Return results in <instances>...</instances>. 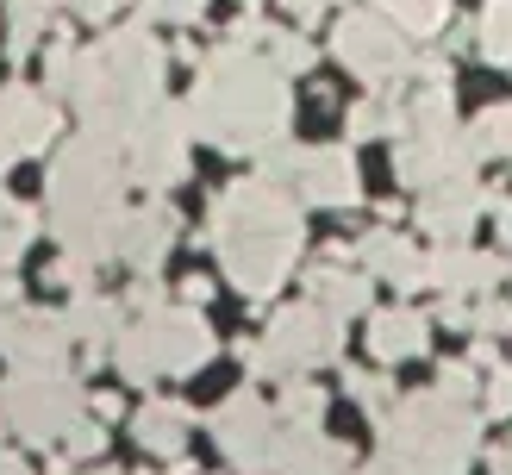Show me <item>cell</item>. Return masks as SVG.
<instances>
[{"instance_id": "6da1fadb", "label": "cell", "mask_w": 512, "mask_h": 475, "mask_svg": "<svg viewBox=\"0 0 512 475\" xmlns=\"http://www.w3.org/2000/svg\"><path fill=\"white\" fill-rule=\"evenodd\" d=\"M113 357L125 382H150V375H194L200 363L213 357V332L194 313H144L132 332L113 338Z\"/></svg>"}, {"instance_id": "7a4b0ae2", "label": "cell", "mask_w": 512, "mask_h": 475, "mask_svg": "<svg viewBox=\"0 0 512 475\" xmlns=\"http://www.w3.org/2000/svg\"><path fill=\"white\" fill-rule=\"evenodd\" d=\"M338 344H344V325L338 313H325V307H294V313H281L269 325V338L263 344H250L244 357L256 375H294V369H313L325 357H338Z\"/></svg>"}, {"instance_id": "3957f363", "label": "cell", "mask_w": 512, "mask_h": 475, "mask_svg": "<svg viewBox=\"0 0 512 475\" xmlns=\"http://www.w3.org/2000/svg\"><path fill=\"white\" fill-rule=\"evenodd\" d=\"M0 407L32 444H50V438H69V425L82 419V388L63 369H19Z\"/></svg>"}, {"instance_id": "277c9868", "label": "cell", "mask_w": 512, "mask_h": 475, "mask_svg": "<svg viewBox=\"0 0 512 475\" xmlns=\"http://www.w3.org/2000/svg\"><path fill=\"white\" fill-rule=\"evenodd\" d=\"M331 50H338L344 69H356L363 82H394V75H413V50H406V32H394L388 13H350V19H338Z\"/></svg>"}, {"instance_id": "5b68a950", "label": "cell", "mask_w": 512, "mask_h": 475, "mask_svg": "<svg viewBox=\"0 0 512 475\" xmlns=\"http://www.w3.org/2000/svg\"><path fill=\"white\" fill-rule=\"evenodd\" d=\"M225 250V263H232V282L244 288V294H275L281 288V275L294 269V257H300V232H256V238H225L219 244Z\"/></svg>"}, {"instance_id": "8992f818", "label": "cell", "mask_w": 512, "mask_h": 475, "mask_svg": "<svg viewBox=\"0 0 512 475\" xmlns=\"http://www.w3.org/2000/svg\"><path fill=\"white\" fill-rule=\"evenodd\" d=\"M182 132H188V113H150L132 125V175L138 182H150V188L182 182V169H188Z\"/></svg>"}, {"instance_id": "52a82bcc", "label": "cell", "mask_w": 512, "mask_h": 475, "mask_svg": "<svg viewBox=\"0 0 512 475\" xmlns=\"http://www.w3.org/2000/svg\"><path fill=\"white\" fill-rule=\"evenodd\" d=\"M213 432H219V444L232 450V457H238L244 469H263V475H269V450H275V413H269L256 394H232V400H225Z\"/></svg>"}, {"instance_id": "ba28073f", "label": "cell", "mask_w": 512, "mask_h": 475, "mask_svg": "<svg viewBox=\"0 0 512 475\" xmlns=\"http://www.w3.org/2000/svg\"><path fill=\"white\" fill-rule=\"evenodd\" d=\"M63 344H69V325L57 313H13L0 325V350L19 369H63Z\"/></svg>"}, {"instance_id": "9c48e42d", "label": "cell", "mask_w": 512, "mask_h": 475, "mask_svg": "<svg viewBox=\"0 0 512 475\" xmlns=\"http://www.w3.org/2000/svg\"><path fill=\"white\" fill-rule=\"evenodd\" d=\"M0 138H7L19 157H25V150H44L50 138H57V107H50L44 94L7 82V88H0Z\"/></svg>"}, {"instance_id": "30bf717a", "label": "cell", "mask_w": 512, "mask_h": 475, "mask_svg": "<svg viewBox=\"0 0 512 475\" xmlns=\"http://www.w3.org/2000/svg\"><path fill=\"white\" fill-rule=\"evenodd\" d=\"M344 469H350V450L319 438V425H294L269 450V475H344Z\"/></svg>"}, {"instance_id": "8fae6325", "label": "cell", "mask_w": 512, "mask_h": 475, "mask_svg": "<svg viewBox=\"0 0 512 475\" xmlns=\"http://www.w3.org/2000/svg\"><path fill=\"white\" fill-rule=\"evenodd\" d=\"M500 275H506V263L481 257V250H463V238L425 257V282L450 288V294H488V288H500Z\"/></svg>"}, {"instance_id": "7c38bea8", "label": "cell", "mask_w": 512, "mask_h": 475, "mask_svg": "<svg viewBox=\"0 0 512 475\" xmlns=\"http://www.w3.org/2000/svg\"><path fill=\"white\" fill-rule=\"evenodd\" d=\"M481 207H488V194H481V188L469 182V175H456V182H438V188L425 194L419 225H425V232H438L444 244H456V238L469 232V219H475Z\"/></svg>"}, {"instance_id": "4fadbf2b", "label": "cell", "mask_w": 512, "mask_h": 475, "mask_svg": "<svg viewBox=\"0 0 512 475\" xmlns=\"http://www.w3.org/2000/svg\"><path fill=\"white\" fill-rule=\"evenodd\" d=\"M300 188H306V200H319V207H350V200L363 194L350 150H306V163H300Z\"/></svg>"}, {"instance_id": "5bb4252c", "label": "cell", "mask_w": 512, "mask_h": 475, "mask_svg": "<svg viewBox=\"0 0 512 475\" xmlns=\"http://www.w3.org/2000/svg\"><path fill=\"white\" fill-rule=\"evenodd\" d=\"M356 257H363L369 269H381L394 288H425V257L406 238H394V232H369L363 244H356Z\"/></svg>"}, {"instance_id": "9a60e30c", "label": "cell", "mask_w": 512, "mask_h": 475, "mask_svg": "<svg viewBox=\"0 0 512 475\" xmlns=\"http://www.w3.org/2000/svg\"><path fill=\"white\" fill-rule=\"evenodd\" d=\"M132 432H138L144 450H157V457H182V444H188V407H175V400H150Z\"/></svg>"}, {"instance_id": "2e32d148", "label": "cell", "mask_w": 512, "mask_h": 475, "mask_svg": "<svg viewBox=\"0 0 512 475\" xmlns=\"http://www.w3.org/2000/svg\"><path fill=\"white\" fill-rule=\"evenodd\" d=\"M369 350H375L381 363L413 357V350H425V319H419V313H406V307H388V313L369 325Z\"/></svg>"}, {"instance_id": "e0dca14e", "label": "cell", "mask_w": 512, "mask_h": 475, "mask_svg": "<svg viewBox=\"0 0 512 475\" xmlns=\"http://www.w3.org/2000/svg\"><path fill=\"white\" fill-rule=\"evenodd\" d=\"M175 238V219L163 213V207H150V213H138L132 225H119V250H125V257H132L138 269H150V263H157V250Z\"/></svg>"}, {"instance_id": "ac0fdd59", "label": "cell", "mask_w": 512, "mask_h": 475, "mask_svg": "<svg viewBox=\"0 0 512 475\" xmlns=\"http://www.w3.org/2000/svg\"><path fill=\"white\" fill-rule=\"evenodd\" d=\"M375 13H388L406 38H431V32H444L450 0H375Z\"/></svg>"}, {"instance_id": "d6986e66", "label": "cell", "mask_w": 512, "mask_h": 475, "mask_svg": "<svg viewBox=\"0 0 512 475\" xmlns=\"http://www.w3.org/2000/svg\"><path fill=\"white\" fill-rule=\"evenodd\" d=\"M69 332H82V338H94V344H113V338H119V307L82 288V300H75V313H69Z\"/></svg>"}, {"instance_id": "ffe728a7", "label": "cell", "mask_w": 512, "mask_h": 475, "mask_svg": "<svg viewBox=\"0 0 512 475\" xmlns=\"http://www.w3.org/2000/svg\"><path fill=\"white\" fill-rule=\"evenodd\" d=\"M313 288H319V300H325L331 313H356V307L369 300V282H363V275H344V269H331V257H325V269L313 275Z\"/></svg>"}, {"instance_id": "44dd1931", "label": "cell", "mask_w": 512, "mask_h": 475, "mask_svg": "<svg viewBox=\"0 0 512 475\" xmlns=\"http://www.w3.org/2000/svg\"><path fill=\"white\" fill-rule=\"evenodd\" d=\"M7 19H13V57H25L44 32H50V0H7Z\"/></svg>"}, {"instance_id": "7402d4cb", "label": "cell", "mask_w": 512, "mask_h": 475, "mask_svg": "<svg viewBox=\"0 0 512 475\" xmlns=\"http://www.w3.org/2000/svg\"><path fill=\"white\" fill-rule=\"evenodd\" d=\"M475 44H481V57L512 63V0H494V7L481 13V25H475Z\"/></svg>"}, {"instance_id": "603a6c76", "label": "cell", "mask_w": 512, "mask_h": 475, "mask_svg": "<svg viewBox=\"0 0 512 475\" xmlns=\"http://www.w3.org/2000/svg\"><path fill=\"white\" fill-rule=\"evenodd\" d=\"M319 407H325V400H319V388H306V382H294L288 394H281V407H275V419H288V425H313V419H319Z\"/></svg>"}, {"instance_id": "cb8c5ba5", "label": "cell", "mask_w": 512, "mask_h": 475, "mask_svg": "<svg viewBox=\"0 0 512 475\" xmlns=\"http://www.w3.org/2000/svg\"><path fill=\"white\" fill-rule=\"evenodd\" d=\"M269 63L275 69H306L313 63V44L294 38V32H269Z\"/></svg>"}, {"instance_id": "d4e9b609", "label": "cell", "mask_w": 512, "mask_h": 475, "mask_svg": "<svg viewBox=\"0 0 512 475\" xmlns=\"http://www.w3.org/2000/svg\"><path fill=\"white\" fill-rule=\"evenodd\" d=\"M200 7H207V0H138V13L144 19H200Z\"/></svg>"}, {"instance_id": "484cf974", "label": "cell", "mask_w": 512, "mask_h": 475, "mask_svg": "<svg viewBox=\"0 0 512 475\" xmlns=\"http://www.w3.org/2000/svg\"><path fill=\"white\" fill-rule=\"evenodd\" d=\"M350 394L381 413V400H394V382H388V375H350Z\"/></svg>"}, {"instance_id": "4316f807", "label": "cell", "mask_w": 512, "mask_h": 475, "mask_svg": "<svg viewBox=\"0 0 512 475\" xmlns=\"http://www.w3.org/2000/svg\"><path fill=\"white\" fill-rule=\"evenodd\" d=\"M63 444H69V457H100V444H107V432H100V425H82V419H75Z\"/></svg>"}, {"instance_id": "83f0119b", "label": "cell", "mask_w": 512, "mask_h": 475, "mask_svg": "<svg viewBox=\"0 0 512 475\" xmlns=\"http://www.w3.org/2000/svg\"><path fill=\"white\" fill-rule=\"evenodd\" d=\"M475 325H481L488 338H500V332H512V307H506V300H481V307H475Z\"/></svg>"}, {"instance_id": "f1b7e54d", "label": "cell", "mask_w": 512, "mask_h": 475, "mask_svg": "<svg viewBox=\"0 0 512 475\" xmlns=\"http://www.w3.org/2000/svg\"><path fill=\"white\" fill-rule=\"evenodd\" d=\"M488 413H512V369H494V388H488Z\"/></svg>"}, {"instance_id": "f546056e", "label": "cell", "mask_w": 512, "mask_h": 475, "mask_svg": "<svg viewBox=\"0 0 512 475\" xmlns=\"http://www.w3.org/2000/svg\"><path fill=\"white\" fill-rule=\"evenodd\" d=\"M63 7H69L75 19H113V13H119V0H63Z\"/></svg>"}, {"instance_id": "4dcf8cb0", "label": "cell", "mask_w": 512, "mask_h": 475, "mask_svg": "<svg viewBox=\"0 0 512 475\" xmlns=\"http://www.w3.org/2000/svg\"><path fill=\"white\" fill-rule=\"evenodd\" d=\"M369 475H431V469H419V463H406V457H394V450H388V463H375Z\"/></svg>"}, {"instance_id": "1f68e13d", "label": "cell", "mask_w": 512, "mask_h": 475, "mask_svg": "<svg viewBox=\"0 0 512 475\" xmlns=\"http://www.w3.org/2000/svg\"><path fill=\"white\" fill-rule=\"evenodd\" d=\"M182 294H188V307H200V300L213 294V282H207V275H188V282H182Z\"/></svg>"}, {"instance_id": "d6a6232c", "label": "cell", "mask_w": 512, "mask_h": 475, "mask_svg": "<svg viewBox=\"0 0 512 475\" xmlns=\"http://www.w3.org/2000/svg\"><path fill=\"white\" fill-rule=\"evenodd\" d=\"M94 413H100V419H119V413H125V400H119V394H100V400H94Z\"/></svg>"}, {"instance_id": "836d02e7", "label": "cell", "mask_w": 512, "mask_h": 475, "mask_svg": "<svg viewBox=\"0 0 512 475\" xmlns=\"http://www.w3.org/2000/svg\"><path fill=\"white\" fill-rule=\"evenodd\" d=\"M319 7H331V0H288V13H294V19H313Z\"/></svg>"}, {"instance_id": "e575fe53", "label": "cell", "mask_w": 512, "mask_h": 475, "mask_svg": "<svg viewBox=\"0 0 512 475\" xmlns=\"http://www.w3.org/2000/svg\"><path fill=\"white\" fill-rule=\"evenodd\" d=\"M494 225H500V238L512 244V200H500V207H494Z\"/></svg>"}, {"instance_id": "d590c367", "label": "cell", "mask_w": 512, "mask_h": 475, "mask_svg": "<svg viewBox=\"0 0 512 475\" xmlns=\"http://www.w3.org/2000/svg\"><path fill=\"white\" fill-rule=\"evenodd\" d=\"M494 475H512V444H500V450H494Z\"/></svg>"}, {"instance_id": "8d00e7d4", "label": "cell", "mask_w": 512, "mask_h": 475, "mask_svg": "<svg viewBox=\"0 0 512 475\" xmlns=\"http://www.w3.org/2000/svg\"><path fill=\"white\" fill-rule=\"evenodd\" d=\"M0 475H32V469H25L19 457H0Z\"/></svg>"}, {"instance_id": "74e56055", "label": "cell", "mask_w": 512, "mask_h": 475, "mask_svg": "<svg viewBox=\"0 0 512 475\" xmlns=\"http://www.w3.org/2000/svg\"><path fill=\"white\" fill-rule=\"evenodd\" d=\"M13 157H19V150H13V144H7V138H0V169H7V163H13Z\"/></svg>"}, {"instance_id": "f35d334b", "label": "cell", "mask_w": 512, "mask_h": 475, "mask_svg": "<svg viewBox=\"0 0 512 475\" xmlns=\"http://www.w3.org/2000/svg\"><path fill=\"white\" fill-rule=\"evenodd\" d=\"M0 413H7V407H0Z\"/></svg>"}]
</instances>
